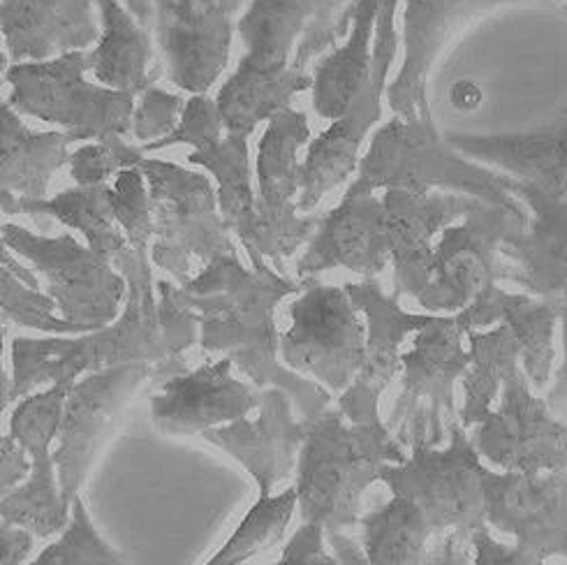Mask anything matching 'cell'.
<instances>
[{"instance_id": "ba28073f", "label": "cell", "mask_w": 567, "mask_h": 565, "mask_svg": "<svg viewBox=\"0 0 567 565\" xmlns=\"http://www.w3.org/2000/svg\"><path fill=\"white\" fill-rule=\"evenodd\" d=\"M484 469L468 429L454 422L445 448L415 435L408 459L386 466L380 482L415 503L433 533H473L484 524Z\"/></svg>"}, {"instance_id": "5bb4252c", "label": "cell", "mask_w": 567, "mask_h": 565, "mask_svg": "<svg viewBox=\"0 0 567 565\" xmlns=\"http://www.w3.org/2000/svg\"><path fill=\"white\" fill-rule=\"evenodd\" d=\"M396 8L399 0H382L375 23L373 63L362 91L354 97L350 110L339 121H333L331 127H327V131L306 148V158L301 161V214L313 212L333 188L346 184L350 174L359 167V148H362V142L369 135L371 125L382 114V93L396 56Z\"/></svg>"}, {"instance_id": "816d5d0a", "label": "cell", "mask_w": 567, "mask_h": 565, "mask_svg": "<svg viewBox=\"0 0 567 565\" xmlns=\"http://www.w3.org/2000/svg\"><path fill=\"white\" fill-rule=\"evenodd\" d=\"M327 543H329V549L337 554L341 565H369L364 549L359 547L346 533H329Z\"/></svg>"}, {"instance_id": "1f68e13d", "label": "cell", "mask_w": 567, "mask_h": 565, "mask_svg": "<svg viewBox=\"0 0 567 565\" xmlns=\"http://www.w3.org/2000/svg\"><path fill=\"white\" fill-rule=\"evenodd\" d=\"M3 216H51L86 239V246L107 260H116L131 246L114 214L112 186H74L54 197L19 199L0 193Z\"/></svg>"}, {"instance_id": "f546056e", "label": "cell", "mask_w": 567, "mask_h": 565, "mask_svg": "<svg viewBox=\"0 0 567 565\" xmlns=\"http://www.w3.org/2000/svg\"><path fill=\"white\" fill-rule=\"evenodd\" d=\"M346 290L367 322V357L357 380L382 397V392L401 373V348L405 339L415 337L422 327L433 320L435 314L403 311L399 304L401 297L384 295L375 278L348 282Z\"/></svg>"}, {"instance_id": "4dcf8cb0", "label": "cell", "mask_w": 567, "mask_h": 565, "mask_svg": "<svg viewBox=\"0 0 567 565\" xmlns=\"http://www.w3.org/2000/svg\"><path fill=\"white\" fill-rule=\"evenodd\" d=\"M76 140L63 131L33 133L8 102L0 105V184L19 199H44L51 176L70 161Z\"/></svg>"}, {"instance_id": "db71d44e", "label": "cell", "mask_w": 567, "mask_h": 565, "mask_svg": "<svg viewBox=\"0 0 567 565\" xmlns=\"http://www.w3.org/2000/svg\"><path fill=\"white\" fill-rule=\"evenodd\" d=\"M146 31L153 33V0H123Z\"/></svg>"}, {"instance_id": "836d02e7", "label": "cell", "mask_w": 567, "mask_h": 565, "mask_svg": "<svg viewBox=\"0 0 567 565\" xmlns=\"http://www.w3.org/2000/svg\"><path fill=\"white\" fill-rule=\"evenodd\" d=\"M471 364L461 380L458 422L475 429L496 408L505 380L522 367V346L507 325L468 331Z\"/></svg>"}, {"instance_id": "60d3db41", "label": "cell", "mask_w": 567, "mask_h": 565, "mask_svg": "<svg viewBox=\"0 0 567 565\" xmlns=\"http://www.w3.org/2000/svg\"><path fill=\"white\" fill-rule=\"evenodd\" d=\"M114 214L121 229L135 250L151 253L153 242V204L148 182L142 167L123 170L112 184Z\"/></svg>"}, {"instance_id": "11a10c76", "label": "cell", "mask_w": 567, "mask_h": 565, "mask_svg": "<svg viewBox=\"0 0 567 565\" xmlns=\"http://www.w3.org/2000/svg\"><path fill=\"white\" fill-rule=\"evenodd\" d=\"M558 565H567V561H565V563H558Z\"/></svg>"}, {"instance_id": "4316f807", "label": "cell", "mask_w": 567, "mask_h": 565, "mask_svg": "<svg viewBox=\"0 0 567 565\" xmlns=\"http://www.w3.org/2000/svg\"><path fill=\"white\" fill-rule=\"evenodd\" d=\"M563 308L528 292H507L494 282L458 316L466 331L507 325L522 346V367L537 392H547L556 371V333Z\"/></svg>"}, {"instance_id": "7402d4cb", "label": "cell", "mask_w": 567, "mask_h": 565, "mask_svg": "<svg viewBox=\"0 0 567 565\" xmlns=\"http://www.w3.org/2000/svg\"><path fill=\"white\" fill-rule=\"evenodd\" d=\"M480 199L454 193L384 191L386 237L392 248L394 295L420 299L431 280L433 248L443 229L466 218Z\"/></svg>"}, {"instance_id": "f35d334b", "label": "cell", "mask_w": 567, "mask_h": 565, "mask_svg": "<svg viewBox=\"0 0 567 565\" xmlns=\"http://www.w3.org/2000/svg\"><path fill=\"white\" fill-rule=\"evenodd\" d=\"M31 565H125V561L97 533L84 499L76 496L68 528Z\"/></svg>"}, {"instance_id": "ac0fdd59", "label": "cell", "mask_w": 567, "mask_h": 565, "mask_svg": "<svg viewBox=\"0 0 567 565\" xmlns=\"http://www.w3.org/2000/svg\"><path fill=\"white\" fill-rule=\"evenodd\" d=\"M246 0H153V38L167 80L190 95L223 76L235 38V17Z\"/></svg>"}, {"instance_id": "44dd1931", "label": "cell", "mask_w": 567, "mask_h": 565, "mask_svg": "<svg viewBox=\"0 0 567 565\" xmlns=\"http://www.w3.org/2000/svg\"><path fill=\"white\" fill-rule=\"evenodd\" d=\"M512 193L530 214V223L503 244L501 280L567 308V199L514 178Z\"/></svg>"}, {"instance_id": "d6986e66", "label": "cell", "mask_w": 567, "mask_h": 565, "mask_svg": "<svg viewBox=\"0 0 567 565\" xmlns=\"http://www.w3.org/2000/svg\"><path fill=\"white\" fill-rule=\"evenodd\" d=\"M484 522L545 563L567 561V471L484 469Z\"/></svg>"}, {"instance_id": "277c9868", "label": "cell", "mask_w": 567, "mask_h": 565, "mask_svg": "<svg viewBox=\"0 0 567 565\" xmlns=\"http://www.w3.org/2000/svg\"><path fill=\"white\" fill-rule=\"evenodd\" d=\"M512 184L509 174L482 167V163L458 153L437 133L433 116H394L371 140L359 161L357 178L346 193L443 191L507 209H524L526 204L512 193Z\"/></svg>"}, {"instance_id": "8992f818", "label": "cell", "mask_w": 567, "mask_h": 565, "mask_svg": "<svg viewBox=\"0 0 567 565\" xmlns=\"http://www.w3.org/2000/svg\"><path fill=\"white\" fill-rule=\"evenodd\" d=\"M140 167L153 204V265L188 286L193 260L209 265L218 255L237 253L209 176L161 158H144Z\"/></svg>"}, {"instance_id": "6da1fadb", "label": "cell", "mask_w": 567, "mask_h": 565, "mask_svg": "<svg viewBox=\"0 0 567 565\" xmlns=\"http://www.w3.org/2000/svg\"><path fill=\"white\" fill-rule=\"evenodd\" d=\"M246 253L250 267L239 260V253L218 255L182 286L184 301L199 320V346L231 359L260 390L288 392L297 413L311 420L331 405V394L282 364L276 327L278 304L301 292L303 282L278 274L257 250Z\"/></svg>"}, {"instance_id": "30bf717a", "label": "cell", "mask_w": 567, "mask_h": 565, "mask_svg": "<svg viewBox=\"0 0 567 565\" xmlns=\"http://www.w3.org/2000/svg\"><path fill=\"white\" fill-rule=\"evenodd\" d=\"M290 304V329L280 333V359L290 371L308 376L333 397L359 378L367 357V322L346 286L311 278Z\"/></svg>"}, {"instance_id": "f5cc1de1", "label": "cell", "mask_w": 567, "mask_h": 565, "mask_svg": "<svg viewBox=\"0 0 567 565\" xmlns=\"http://www.w3.org/2000/svg\"><path fill=\"white\" fill-rule=\"evenodd\" d=\"M509 6H549L567 14V0H475L477 14H486L496 8H509Z\"/></svg>"}, {"instance_id": "3957f363", "label": "cell", "mask_w": 567, "mask_h": 565, "mask_svg": "<svg viewBox=\"0 0 567 565\" xmlns=\"http://www.w3.org/2000/svg\"><path fill=\"white\" fill-rule=\"evenodd\" d=\"M151 265V253L133 246L114 260L127 282V299L112 325L80 337L14 339L10 348L12 401L131 362L153 364V380L158 382L186 373V359L176 357L165 341Z\"/></svg>"}, {"instance_id": "83f0119b", "label": "cell", "mask_w": 567, "mask_h": 565, "mask_svg": "<svg viewBox=\"0 0 567 565\" xmlns=\"http://www.w3.org/2000/svg\"><path fill=\"white\" fill-rule=\"evenodd\" d=\"M447 142L463 156L567 199V116L533 133L447 135Z\"/></svg>"}, {"instance_id": "cb8c5ba5", "label": "cell", "mask_w": 567, "mask_h": 565, "mask_svg": "<svg viewBox=\"0 0 567 565\" xmlns=\"http://www.w3.org/2000/svg\"><path fill=\"white\" fill-rule=\"evenodd\" d=\"M390 263L392 248L382 197L346 193L339 207L320 218L316 235L297 263V278L311 280L329 269L375 278Z\"/></svg>"}, {"instance_id": "9a60e30c", "label": "cell", "mask_w": 567, "mask_h": 565, "mask_svg": "<svg viewBox=\"0 0 567 565\" xmlns=\"http://www.w3.org/2000/svg\"><path fill=\"white\" fill-rule=\"evenodd\" d=\"M72 382L51 384L19 401L10 418V433L31 454V475L0 501L3 524L33 531L38 537L63 533L72 517V503L65 499L56 454L51 443L59 441L63 405Z\"/></svg>"}, {"instance_id": "c3c4849f", "label": "cell", "mask_w": 567, "mask_h": 565, "mask_svg": "<svg viewBox=\"0 0 567 565\" xmlns=\"http://www.w3.org/2000/svg\"><path fill=\"white\" fill-rule=\"evenodd\" d=\"M473 561L471 533L447 531L437 533L435 543L429 547L424 565H468Z\"/></svg>"}, {"instance_id": "f907efd6", "label": "cell", "mask_w": 567, "mask_h": 565, "mask_svg": "<svg viewBox=\"0 0 567 565\" xmlns=\"http://www.w3.org/2000/svg\"><path fill=\"white\" fill-rule=\"evenodd\" d=\"M547 403L554 413L567 422V308L560 314V362L547 390Z\"/></svg>"}, {"instance_id": "ffe728a7", "label": "cell", "mask_w": 567, "mask_h": 565, "mask_svg": "<svg viewBox=\"0 0 567 565\" xmlns=\"http://www.w3.org/2000/svg\"><path fill=\"white\" fill-rule=\"evenodd\" d=\"M227 357L163 382L151 397V422L169 435H193L248 418L260 408L262 390L231 376Z\"/></svg>"}, {"instance_id": "74e56055", "label": "cell", "mask_w": 567, "mask_h": 565, "mask_svg": "<svg viewBox=\"0 0 567 565\" xmlns=\"http://www.w3.org/2000/svg\"><path fill=\"white\" fill-rule=\"evenodd\" d=\"M0 311H3V325L8 322L35 329L49 333V337H80V333H89L84 327L56 316L59 304L54 297L42 295L40 288L29 286V282H23L8 269L0 274Z\"/></svg>"}, {"instance_id": "bcb514c9", "label": "cell", "mask_w": 567, "mask_h": 565, "mask_svg": "<svg viewBox=\"0 0 567 565\" xmlns=\"http://www.w3.org/2000/svg\"><path fill=\"white\" fill-rule=\"evenodd\" d=\"M471 547L473 565H547L543 558H537L517 543L505 545L496 541L492 526L486 522L471 533Z\"/></svg>"}, {"instance_id": "f6af8a7d", "label": "cell", "mask_w": 567, "mask_h": 565, "mask_svg": "<svg viewBox=\"0 0 567 565\" xmlns=\"http://www.w3.org/2000/svg\"><path fill=\"white\" fill-rule=\"evenodd\" d=\"M327 545V533L320 526L301 524L274 565H341Z\"/></svg>"}, {"instance_id": "603a6c76", "label": "cell", "mask_w": 567, "mask_h": 565, "mask_svg": "<svg viewBox=\"0 0 567 565\" xmlns=\"http://www.w3.org/2000/svg\"><path fill=\"white\" fill-rule=\"evenodd\" d=\"M297 408L280 388L262 390L257 418L237 420L202 433L206 443L216 445L244 466L255 480L260 496H269L274 486L288 480L299 464L306 441V420H297Z\"/></svg>"}, {"instance_id": "7a4b0ae2", "label": "cell", "mask_w": 567, "mask_h": 565, "mask_svg": "<svg viewBox=\"0 0 567 565\" xmlns=\"http://www.w3.org/2000/svg\"><path fill=\"white\" fill-rule=\"evenodd\" d=\"M380 394L354 380L339 405L306 420L297 464V496L303 524L327 535L354 528L362 496L386 466L403 464L410 450L380 418Z\"/></svg>"}, {"instance_id": "9c48e42d", "label": "cell", "mask_w": 567, "mask_h": 565, "mask_svg": "<svg viewBox=\"0 0 567 565\" xmlns=\"http://www.w3.org/2000/svg\"><path fill=\"white\" fill-rule=\"evenodd\" d=\"M401 362V392L386 427L408 450L412 429H422L429 445L441 448L458 422L456 382L471 364L466 327L458 316H433L412 337Z\"/></svg>"}, {"instance_id": "f1b7e54d", "label": "cell", "mask_w": 567, "mask_h": 565, "mask_svg": "<svg viewBox=\"0 0 567 565\" xmlns=\"http://www.w3.org/2000/svg\"><path fill=\"white\" fill-rule=\"evenodd\" d=\"M100 14V42L91 51L95 80L114 91L142 95L165 72L161 51L123 0H95Z\"/></svg>"}, {"instance_id": "4fadbf2b", "label": "cell", "mask_w": 567, "mask_h": 565, "mask_svg": "<svg viewBox=\"0 0 567 565\" xmlns=\"http://www.w3.org/2000/svg\"><path fill=\"white\" fill-rule=\"evenodd\" d=\"M530 223L528 209L477 202L458 223L443 229L433 248L431 280L417 304L426 314L456 316L501 280L503 244Z\"/></svg>"}, {"instance_id": "9f6ffc18", "label": "cell", "mask_w": 567, "mask_h": 565, "mask_svg": "<svg viewBox=\"0 0 567 565\" xmlns=\"http://www.w3.org/2000/svg\"><path fill=\"white\" fill-rule=\"evenodd\" d=\"M271 565H274V563H271Z\"/></svg>"}, {"instance_id": "ab89813d", "label": "cell", "mask_w": 567, "mask_h": 565, "mask_svg": "<svg viewBox=\"0 0 567 565\" xmlns=\"http://www.w3.org/2000/svg\"><path fill=\"white\" fill-rule=\"evenodd\" d=\"M144 158L142 146H131L123 142V135H112L72 151L68 167L76 186H112L123 170L140 167Z\"/></svg>"}, {"instance_id": "d4e9b609", "label": "cell", "mask_w": 567, "mask_h": 565, "mask_svg": "<svg viewBox=\"0 0 567 565\" xmlns=\"http://www.w3.org/2000/svg\"><path fill=\"white\" fill-rule=\"evenodd\" d=\"M95 0H0V31L12 63H40L100 42Z\"/></svg>"}, {"instance_id": "d6a6232c", "label": "cell", "mask_w": 567, "mask_h": 565, "mask_svg": "<svg viewBox=\"0 0 567 565\" xmlns=\"http://www.w3.org/2000/svg\"><path fill=\"white\" fill-rule=\"evenodd\" d=\"M380 6L382 0H359L350 35L316 65L311 91L318 116L339 121L362 91L373 63V38Z\"/></svg>"}, {"instance_id": "ee69618b", "label": "cell", "mask_w": 567, "mask_h": 565, "mask_svg": "<svg viewBox=\"0 0 567 565\" xmlns=\"http://www.w3.org/2000/svg\"><path fill=\"white\" fill-rule=\"evenodd\" d=\"M158 311L165 341L176 357L199 343V320L193 308L182 297V286H172L169 280H158Z\"/></svg>"}, {"instance_id": "e0dca14e", "label": "cell", "mask_w": 567, "mask_h": 565, "mask_svg": "<svg viewBox=\"0 0 567 565\" xmlns=\"http://www.w3.org/2000/svg\"><path fill=\"white\" fill-rule=\"evenodd\" d=\"M471 439L480 456L498 471H567V422L537 394L524 367L505 380L496 408Z\"/></svg>"}, {"instance_id": "8fae6325", "label": "cell", "mask_w": 567, "mask_h": 565, "mask_svg": "<svg viewBox=\"0 0 567 565\" xmlns=\"http://www.w3.org/2000/svg\"><path fill=\"white\" fill-rule=\"evenodd\" d=\"M311 140V125L303 112L282 110L271 121L257 146V216L246 250H257L276 269L316 235L318 216H301L299 197L303 184L301 148Z\"/></svg>"}, {"instance_id": "b9f144b4", "label": "cell", "mask_w": 567, "mask_h": 565, "mask_svg": "<svg viewBox=\"0 0 567 565\" xmlns=\"http://www.w3.org/2000/svg\"><path fill=\"white\" fill-rule=\"evenodd\" d=\"M225 131L227 125L218 107V100L209 97L206 93H197L188 97L184 116L174 127V133L161 142L144 144L142 148L144 153H151V151L176 146V144H190L195 151H202L220 142L225 137Z\"/></svg>"}, {"instance_id": "681fc988", "label": "cell", "mask_w": 567, "mask_h": 565, "mask_svg": "<svg viewBox=\"0 0 567 565\" xmlns=\"http://www.w3.org/2000/svg\"><path fill=\"white\" fill-rule=\"evenodd\" d=\"M0 565H23L29 561L35 543V533L21 526H0Z\"/></svg>"}, {"instance_id": "e575fe53", "label": "cell", "mask_w": 567, "mask_h": 565, "mask_svg": "<svg viewBox=\"0 0 567 565\" xmlns=\"http://www.w3.org/2000/svg\"><path fill=\"white\" fill-rule=\"evenodd\" d=\"M248 137L241 133H227L209 148L188 153V163L199 165L214 176L218 204L229 233L241 244L252 235L257 216V193L250 178Z\"/></svg>"}, {"instance_id": "d590c367", "label": "cell", "mask_w": 567, "mask_h": 565, "mask_svg": "<svg viewBox=\"0 0 567 565\" xmlns=\"http://www.w3.org/2000/svg\"><path fill=\"white\" fill-rule=\"evenodd\" d=\"M359 526L369 565H424L433 531L412 501L394 496L382 507L367 512Z\"/></svg>"}, {"instance_id": "5b68a950", "label": "cell", "mask_w": 567, "mask_h": 565, "mask_svg": "<svg viewBox=\"0 0 567 565\" xmlns=\"http://www.w3.org/2000/svg\"><path fill=\"white\" fill-rule=\"evenodd\" d=\"M89 51L40 63H12L6 70L8 105L38 121L59 125L76 142L133 133L135 95L86 80Z\"/></svg>"}, {"instance_id": "52a82bcc", "label": "cell", "mask_w": 567, "mask_h": 565, "mask_svg": "<svg viewBox=\"0 0 567 565\" xmlns=\"http://www.w3.org/2000/svg\"><path fill=\"white\" fill-rule=\"evenodd\" d=\"M359 0H250L237 21L244 59L237 70L255 76L308 72L352 31Z\"/></svg>"}, {"instance_id": "484cf974", "label": "cell", "mask_w": 567, "mask_h": 565, "mask_svg": "<svg viewBox=\"0 0 567 565\" xmlns=\"http://www.w3.org/2000/svg\"><path fill=\"white\" fill-rule=\"evenodd\" d=\"M403 63L390 86L396 116H431L429 74L461 29L477 19L475 0H403Z\"/></svg>"}, {"instance_id": "7dc6e473", "label": "cell", "mask_w": 567, "mask_h": 565, "mask_svg": "<svg viewBox=\"0 0 567 565\" xmlns=\"http://www.w3.org/2000/svg\"><path fill=\"white\" fill-rule=\"evenodd\" d=\"M31 454L12 433L0 439V492L12 494L31 475Z\"/></svg>"}, {"instance_id": "8d00e7d4", "label": "cell", "mask_w": 567, "mask_h": 565, "mask_svg": "<svg viewBox=\"0 0 567 565\" xmlns=\"http://www.w3.org/2000/svg\"><path fill=\"white\" fill-rule=\"evenodd\" d=\"M297 510V486L280 494L260 496L246 512L235 533L229 535V541L204 565H241L257 554L269 552L282 541Z\"/></svg>"}, {"instance_id": "2e32d148", "label": "cell", "mask_w": 567, "mask_h": 565, "mask_svg": "<svg viewBox=\"0 0 567 565\" xmlns=\"http://www.w3.org/2000/svg\"><path fill=\"white\" fill-rule=\"evenodd\" d=\"M153 380V364L131 362L89 373L70 384L54 450L65 499L82 496L97 454L114 435L127 405Z\"/></svg>"}, {"instance_id": "7bdbcfd3", "label": "cell", "mask_w": 567, "mask_h": 565, "mask_svg": "<svg viewBox=\"0 0 567 565\" xmlns=\"http://www.w3.org/2000/svg\"><path fill=\"white\" fill-rule=\"evenodd\" d=\"M186 102L178 93L163 91L151 86L142 95H137V105L133 114V135L144 144L161 142L174 133L186 110Z\"/></svg>"}, {"instance_id": "7c38bea8", "label": "cell", "mask_w": 567, "mask_h": 565, "mask_svg": "<svg viewBox=\"0 0 567 565\" xmlns=\"http://www.w3.org/2000/svg\"><path fill=\"white\" fill-rule=\"evenodd\" d=\"M3 246L38 271L68 322L95 331L118 320L127 282L114 263L93 248L72 235L42 237L17 223H3Z\"/></svg>"}]
</instances>
